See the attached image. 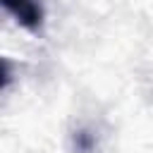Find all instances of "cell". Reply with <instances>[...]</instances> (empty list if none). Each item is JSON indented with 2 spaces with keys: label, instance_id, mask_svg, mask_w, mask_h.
Returning <instances> with one entry per match:
<instances>
[{
  "label": "cell",
  "instance_id": "6da1fadb",
  "mask_svg": "<svg viewBox=\"0 0 153 153\" xmlns=\"http://www.w3.org/2000/svg\"><path fill=\"white\" fill-rule=\"evenodd\" d=\"M5 10L26 29L36 31L41 26L43 19V10H41V0H2Z\"/></svg>",
  "mask_w": 153,
  "mask_h": 153
}]
</instances>
